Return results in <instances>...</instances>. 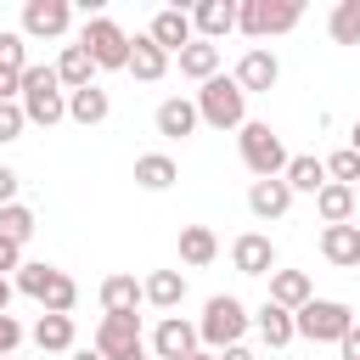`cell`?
Wrapping results in <instances>:
<instances>
[{"instance_id":"1","label":"cell","mask_w":360,"mask_h":360,"mask_svg":"<svg viewBox=\"0 0 360 360\" xmlns=\"http://www.w3.org/2000/svg\"><path fill=\"white\" fill-rule=\"evenodd\" d=\"M17 292L34 298L45 315H73V304H79V281H73L68 270L45 264V259H28V264L17 270Z\"/></svg>"},{"instance_id":"2","label":"cell","mask_w":360,"mask_h":360,"mask_svg":"<svg viewBox=\"0 0 360 360\" xmlns=\"http://www.w3.org/2000/svg\"><path fill=\"white\" fill-rule=\"evenodd\" d=\"M17 101H22L28 124H39V129L62 124V118H68V90H62V79H56V62H28Z\"/></svg>"},{"instance_id":"3","label":"cell","mask_w":360,"mask_h":360,"mask_svg":"<svg viewBox=\"0 0 360 360\" xmlns=\"http://www.w3.org/2000/svg\"><path fill=\"white\" fill-rule=\"evenodd\" d=\"M191 101H197V118L208 129H242L248 124V90L236 84V73H214Z\"/></svg>"},{"instance_id":"4","label":"cell","mask_w":360,"mask_h":360,"mask_svg":"<svg viewBox=\"0 0 360 360\" xmlns=\"http://www.w3.org/2000/svg\"><path fill=\"white\" fill-rule=\"evenodd\" d=\"M236 146H242V163H248V174H253V180H281V174H287V163H292L287 141H281L270 124H253V118L236 129Z\"/></svg>"},{"instance_id":"5","label":"cell","mask_w":360,"mask_h":360,"mask_svg":"<svg viewBox=\"0 0 360 360\" xmlns=\"http://www.w3.org/2000/svg\"><path fill=\"white\" fill-rule=\"evenodd\" d=\"M248 326H253V315L242 309V298H231V292H214V298L202 304L197 338H202V349L225 354V349H236V343H242V332H248Z\"/></svg>"},{"instance_id":"6","label":"cell","mask_w":360,"mask_h":360,"mask_svg":"<svg viewBox=\"0 0 360 360\" xmlns=\"http://www.w3.org/2000/svg\"><path fill=\"white\" fill-rule=\"evenodd\" d=\"M304 17L298 0H236V28L248 39H276V34H292Z\"/></svg>"},{"instance_id":"7","label":"cell","mask_w":360,"mask_h":360,"mask_svg":"<svg viewBox=\"0 0 360 360\" xmlns=\"http://www.w3.org/2000/svg\"><path fill=\"white\" fill-rule=\"evenodd\" d=\"M292 326H298V338H309V343H343L349 326H354V309H349L343 298H309V304L292 315Z\"/></svg>"},{"instance_id":"8","label":"cell","mask_w":360,"mask_h":360,"mask_svg":"<svg viewBox=\"0 0 360 360\" xmlns=\"http://www.w3.org/2000/svg\"><path fill=\"white\" fill-rule=\"evenodd\" d=\"M79 45L96 56V68H129V34H124L112 17H101V11H90V17H84Z\"/></svg>"},{"instance_id":"9","label":"cell","mask_w":360,"mask_h":360,"mask_svg":"<svg viewBox=\"0 0 360 360\" xmlns=\"http://www.w3.org/2000/svg\"><path fill=\"white\" fill-rule=\"evenodd\" d=\"M90 343H96L107 360H124V354H141V349H152V343L141 338V315H101Z\"/></svg>"},{"instance_id":"10","label":"cell","mask_w":360,"mask_h":360,"mask_svg":"<svg viewBox=\"0 0 360 360\" xmlns=\"http://www.w3.org/2000/svg\"><path fill=\"white\" fill-rule=\"evenodd\" d=\"M73 22L68 0H22V39H62Z\"/></svg>"},{"instance_id":"11","label":"cell","mask_w":360,"mask_h":360,"mask_svg":"<svg viewBox=\"0 0 360 360\" xmlns=\"http://www.w3.org/2000/svg\"><path fill=\"white\" fill-rule=\"evenodd\" d=\"M197 349H202L197 321H186V315H163L158 321V332H152V354L158 360H191Z\"/></svg>"},{"instance_id":"12","label":"cell","mask_w":360,"mask_h":360,"mask_svg":"<svg viewBox=\"0 0 360 360\" xmlns=\"http://www.w3.org/2000/svg\"><path fill=\"white\" fill-rule=\"evenodd\" d=\"M231 264H236V276H276V242L264 231H242L231 242Z\"/></svg>"},{"instance_id":"13","label":"cell","mask_w":360,"mask_h":360,"mask_svg":"<svg viewBox=\"0 0 360 360\" xmlns=\"http://www.w3.org/2000/svg\"><path fill=\"white\" fill-rule=\"evenodd\" d=\"M169 56H180L191 39H197V28H191V11L186 6H163V11H152V28H146Z\"/></svg>"},{"instance_id":"14","label":"cell","mask_w":360,"mask_h":360,"mask_svg":"<svg viewBox=\"0 0 360 360\" xmlns=\"http://www.w3.org/2000/svg\"><path fill=\"white\" fill-rule=\"evenodd\" d=\"M276 79H281V62H276V51H264V45H248V51H242V62H236V84H242L248 96H259V90H276Z\"/></svg>"},{"instance_id":"15","label":"cell","mask_w":360,"mask_h":360,"mask_svg":"<svg viewBox=\"0 0 360 360\" xmlns=\"http://www.w3.org/2000/svg\"><path fill=\"white\" fill-rule=\"evenodd\" d=\"M152 124H158V135L163 141H186V135H197V101L191 96H163L158 101V112H152Z\"/></svg>"},{"instance_id":"16","label":"cell","mask_w":360,"mask_h":360,"mask_svg":"<svg viewBox=\"0 0 360 360\" xmlns=\"http://www.w3.org/2000/svg\"><path fill=\"white\" fill-rule=\"evenodd\" d=\"M321 259L338 270H360V225H321Z\"/></svg>"},{"instance_id":"17","label":"cell","mask_w":360,"mask_h":360,"mask_svg":"<svg viewBox=\"0 0 360 360\" xmlns=\"http://www.w3.org/2000/svg\"><path fill=\"white\" fill-rule=\"evenodd\" d=\"M124 73H135L141 84H158V79L169 73V51H163L152 34H135V39H129V68H124Z\"/></svg>"},{"instance_id":"18","label":"cell","mask_w":360,"mask_h":360,"mask_svg":"<svg viewBox=\"0 0 360 360\" xmlns=\"http://www.w3.org/2000/svg\"><path fill=\"white\" fill-rule=\"evenodd\" d=\"M191 28H197V39H225L236 28V0H197Z\"/></svg>"},{"instance_id":"19","label":"cell","mask_w":360,"mask_h":360,"mask_svg":"<svg viewBox=\"0 0 360 360\" xmlns=\"http://www.w3.org/2000/svg\"><path fill=\"white\" fill-rule=\"evenodd\" d=\"M141 304H146V287H141L129 270H118V276L101 281V309H107V315H135Z\"/></svg>"},{"instance_id":"20","label":"cell","mask_w":360,"mask_h":360,"mask_svg":"<svg viewBox=\"0 0 360 360\" xmlns=\"http://www.w3.org/2000/svg\"><path fill=\"white\" fill-rule=\"evenodd\" d=\"M248 208H253V219H281L292 208V186L287 180H253L248 186Z\"/></svg>"},{"instance_id":"21","label":"cell","mask_w":360,"mask_h":360,"mask_svg":"<svg viewBox=\"0 0 360 360\" xmlns=\"http://www.w3.org/2000/svg\"><path fill=\"white\" fill-rule=\"evenodd\" d=\"M354 186H338V180H326L321 191H315V214H321V225H354Z\"/></svg>"},{"instance_id":"22","label":"cell","mask_w":360,"mask_h":360,"mask_svg":"<svg viewBox=\"0 0 360 360\" xmlns=\"http://www.w3.org/2000/svg\"><path fill=\"white\" fill-rule=\"evenodd\" d=\"M96 56L84 51V45H62V56H56V79H62V90H84V84H96Z\"/></svg>"},{"instance_id":"23","label":"cell","mask_w":360,"mask_h":360,"mask_svg":"<svg viewBox=\"0 0 360 360\" xmlns=\"http://www.w3.org/2000/svg\"><path fill=\"white\" fill-rule=\"evenodd\" d=\"M174 180H180V163L169 152H141L135 158V186L141 191H169Z\"/></svg>"},{"instance_id":"24","label":"cell","mask_w":360,"mask_h":360,"mask_svg":"<svg viewBox=\"0 0 360 360\" xmlns=\"http://www.w3.org/2000/svg\"><path fill=\"white\" fill-rule=\"evenodd\" d=\"M141 287H146V304L163 309V315H174V309L186 304V276H180V270H152Z\"/></svg>"},{"instance_id":"25","label":"cell","mask_w":360,"mask_h":360,"mask_svg":"<svg viewBox=\"0 0 360 360\" xmlns=\"http://www.w3.org/2000/svg\"><path fill=\"white\" fill-rule=\"evenodd\" d=\"M253 326H259V338H264V349H287L292 338H298V326H292V309H281V304H259V315H253Z\"/></svg>"},{"instance_id":"26","label":"cell","mask_w":360,"mask_h":360,"mask_svg":"<svg viewBox=\"0 0 360 360\" xmlns=\"http://www.w3.org/2000/svg\"><path fill=\"white\" fill-rule=\"evenodd\" d=\"M107 112H112V96H107L101 84H84V90H68V118H73V124H84V129H90V124H101Z\"/></svg>"},{"instance_id":"27","label":"cell","mask_w":360,"mask_h":360,"mask_svg":"<svg viewBox=\"0 0 360 360\" xmlns=\"http://www.w3.org/2000/svg\"><path fill=\"white\" fill-rule=\"evenodd\" d=\"M214 259H219V236H214L208 225H180V264L202 270V264H214Z\"/></svg>"},{"instance_id":"28","label":"cell","mask_w":360,"mask_h":360,"mask_svg":"<svg viewBox=\"0 0 360 360\" xmlns=\"http://www.w3.org/2000/svg\"><path fill=\"white\" fill-rule=\"evenodd\" d=\"M309 298H315V287H309V276H304V270H276V276H270V304H281V309H292V315H298Z\"/></svg>"},{"instance_id":"29","label":"cell","mask_w":360,"mask_h":360,"mask_svg":"<svg viewBox=\"0 0 360 360\" xmlns=\"http://www.w3.org/2000/svg\"><path fill=\"white\" fill-rule=\"evenodd\" d=\"M281 180L292 186V197H298V191H309V197H315V191L326 186V158H315V152H292V163H287V174H281Z\"/></svg>"},{"instance_id":"30","label":"cell","mask_w":360,"mask_h":360,"mask_svg":"<svg viewBox=\"0 0 360 360\" xmlns=\"http://www.w3.org/2000/svg\"><path fill=\"white\" fill-rule=\"evenodd\" d=\"M45 354H73V315H39L28 332Z\"/></svg>"},{"instance_id":"31","label":"cell","mask_w":360,"mask_h":360,"mask_svg":"<svg viewBox=\"0 0 360 360\" xmlns=\"http://www.w3.org/2000/svg\"><path fill=\"white\" fill-rule=\"evenodd\" d=\"M180 73L197 79V84H208V79L219 73V45H214V39H191V45L180 51Z\"/></svg>"},{"instance_id":"32","label":"cell","mask_w":360,"mask_h":360,"mask_svg":"<svg viewBox=\"0 0 360 360\" xmlns=\"http://www.w3.org/2000/svg\"><path fill=\"white\" fill-rule=\"evenodd\" d=\"M326 34L338 45H360V0H338L332 17H326Z\"/></svg>"},{"instance_id":"33","label":"cell","mask_w":360,"mask_h":360,"mask_svg":"<svg viewBox=\"0 0 360 360\" xmlns=\"http://www.w3.org/2000/svg\"><path fill=\"white\" fill-rule=\"evenodd\" d=\"M34 225H39V219H34V208H28V202H6V208H0V236H11L17 248L34 236Z\"/></svg>"},{"instance_id":"34","label":"cell","mask_w":360,"mask_h":360,"mask_svg":"<svg viewBox=\"0 0 360 360\" xmlns=\"http://www.w3.org/2000/svg\"><path fill=\"white\" fill-rule=\"evenodd\" d=\"M0 73H28V39H22V28H0Z\"/></svg>"},{"instance_id":"35","label":"cell","mask_w":360,"mask_h":360,"mask_svg":"<svg viewBox=\"0 0 360 360\" xmlns=\"http://www.w3.org/2000/svg\"><path fill=\"white\" fill-rule=\"evenodd\" d=\"M326 180H338V186H360V152H354V146H338V152L326 158Z\"/></svg>"},{"instance_id":"36","label":"cell","mask_w":360,"mask_h":360,"mask_svg":"<svg viewBox=\"0 0 360 360\" xmlns=\"http://www.w3.org/2000/svg\"><path fill=\"white\" fill-rule=\"evenodd\" d=\"M22 129H28V112H22V101H0V146L22 141Z\"/></svg>"},{"instance_id":"37","label":"cell","mask_w":360,"mask_h":360,"mask_svg":"<svg viewBox=\"0 0 360 360\" xmlns=\"http://www.w3.org/2000/svg\"><path fill=\"white\" fill-rule=\"evenodd\" d=\"M22 338H28V332H22V321H17V315H0V360H6Z\"/></svg>"},{"instance_id":"38","label":"cell","mask_w":360,"mask_h":360,"mask_svg":"<svg viewBox=\"0 0 360 360\" xmlns=\"http://www.w3.org/2000/svg\"><path fill=\"white\" fill-rule=\"evenodd\" d=\"M22 264H28V259H22V248H17L11 236H0V276H17Z\"/></svg>"},{"instance_id":"39","label":"cell","mask_w":360,"mask_h":360,"mask_svg":"<svg viewBox=\"0 0 360 360\" xmlns=\"http://www.w3.org/2000/svg\"><path fill=\"white\" fill-rule=\"evenodd\" d=\"M17 186H22V180H17V169H6V163H0V208H6V202H17Z\"/></svg>"},{"instance_id":"40","label":"cell","mask_w":360,"mask_h":360,"mask_svg":"<svg viewBox=\"0 0 360 360\" xmlns=\"http://www.w3.org/2000/svg\"><path fill=\"white\" fill-rule=\"evenodd\" d=\"M22 96V73H0V101H17Z\"/></svg>"},{"instance_id":"41","label":"cell","mask_w":360,"mask_h":360,"mask_svg":"<svg viewBox=\"0 0 360 360\" xmlns=\"http://www.w3.org/2000/svg\"><path fill=\"white\" fill-rule=\"evenodd\" d=\"M338 349H343V360H360V326H349V338H343Z\"/></svg>"},{"instance_id":"42","label":"cell","mask_w":360,"mask_h":360,"mask_svg":"<svg viewBox=\"0 0 360 360\" xmlns=\"http://www.w3.org/2000/svg\"><path fill=\"white\" fill-rule=\"evenodd\" d=\"M11 292H17V281H11V276H0V315L11 309Z\"/></svg>"},{"instance_id":"43","label":"cell","mask_w":360,"mask_h":360,"mask_svg":"<svg viewBox=\"0 0 360 360\" xmlns=\"http://www.w3.org/2000/svg\"><path fill=\"white\" fill-rule=\"evenodd\" d=\"M219 360H259V354H253V349H248V343H236V349H225V354H219Z\"/></svg>"},{"instance_id":"44","label":"cell","mask_w":360,"mask_h":360,"mask_svg":"<svg viewBox=\"0 0 360 360\" xmlns=\"http://www.w3.org/2000/svg\"><path fill=\"white\" fill-rule=\"evenodd\" d=\"M73 360H107V354H101V349L90 343V349H73Z\"/></svg>"},{"instance_id":"45","label":"cell","mask_w":360,"mask_h":360,"mask_svg":"<svg viewBox=\"0 0 360 360\" xmlns=\"http://www.w3.org/2000/svg\"><path fill=\"white\" fill-rule=\"evenodd\" d=\"M349 146H354V152H360V118H354V124H349Z\"/></svg>"},{"instance_id":"46","label":"cell","mask_w":360,"mask_h":360,"mask_svg":"<svg viewBox=\"0 0 360 360\" xmlns=\"http://www.w3.org/2000/svg\"><path fill=\"white\" fill-rule=\"evenodd\" d=\"M191 360H219V354H214V349H197V354H191Z\"/></svg>"},{"instance_id":"47","label":"cell","mask_w":360,"mask_h":360,"mask_svg":"<svg viewBox=\"0 0 360 360\" xmlns=\"http://www.w3.org/2000/svg\"><path fill=\"white\" fill-rule=\"evenodd\" d=\"M354 202H360V186H354Z\"/></svg>"},{"instance_id":"48","label":"cell","mask_w":360,"mask_h":360,"mask_svg":"<svg viewBox=\"0 0 360 360\" xmlns=\"http://www.w3.org/2000/svg\"><path fill=\"white\" fill-rule=\"evenodd\" d=\"M6 360H11V354H6Z\"/></svg>"}]
</instances>
